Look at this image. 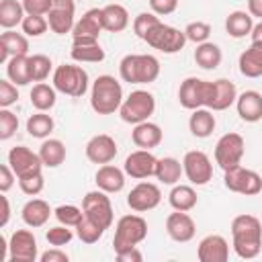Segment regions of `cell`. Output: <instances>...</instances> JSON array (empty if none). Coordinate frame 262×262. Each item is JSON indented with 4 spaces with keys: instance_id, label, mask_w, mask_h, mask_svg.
<instances>
[{
    "instance_id": "obj_14",
    "label": "cell",
    "mask_w": 262,
    "mask_h": 262,
    "mask_svg": "<svg viewBox=\"0 0 262 262\" xmlns=\"http://www.w3.org/2000/svg\"><path fill=\"white\" fill-rule=\"evenodd\" d=\"M39 258V248L33 231L16 229L8 239V260L10 262H35Z\"/></svg>"
},
{
    "instance_id": "obj_34",
    "label": "cell",
    "mask_w": 262,
    "mask_h": 262,
    "mask_svg": "<svg viewBox=\"0 0 262 262\" xmlns=\"http://www.w3.org/2000/svg\"><path fill=\"white\" fill-rule=\"evenodd\" d=\"M221 59H223V53H221V47L217 43L205 41V43H199L196 49H194V63L199 68H203V70L219 68Z\"/></svg>"
},
{
    "instance_id": "obj_39",
    "label": "cell",
    "mask_w": 262,
    "mask_h": 262,
    "mask_svg": "<svg viewBox=\"0 0 262 262\" xmlns=\"http://www.w3.org/2000/svg\"><path fill=\"white\" fill-rule=\"evenodd\" d=\"M27 16L23 2L18 0H2L0 2V27L2 29H12L16 25L23 23V18Z\"/></svg>"
},
{
    "instance_id": "obj_11",
    "label": "cell",
    "mask_w": 262,
    "mask_h": 262,
    "mask_svg": "<svg viewBox=\"0 0 262 262\" xmlns=\"http://www.w3.org/2000/svg\"><path fill=\"white\" fill-rule=\"evenodd\" d=\"M108 192L104 190H90L84 194L82 199V211L88 219H92L94 223H98L102 229H108L113 225V219H115V213H113V205H111V199L106 196Z\"/></svg>"
},
{
    "instance_id": "obj_57",
    "label": "cell",
    "mask_w": 262,
    "mask_h": 262,
    "mask_svg": "<svg viewBox=\"0 0 262 262\" xmlns=\"http://www.w3.org/2000/svg\"><path fill=\"white\" fill-rule=\"evenodd\" d=\"M248 12L262 20V0H248Z\"/></svg>"
},
{
    "instance_id": "obj_25",
    "label": "cell",
    "mask_w": 262,
    "mask_h": 262,
    "mask_svg": "<svg viewBox=\"0 0 262 262\" xmlns=\"http://www.w3.org/2000/svg\"><path fill=\"white\" fill-rule=\"evenodd\" d=\"M235 100H237V88L231 80L227 78L213 80V96L209 102L211 111H225L231 104H235Z\"/></svg>"
},
{
    "instance_id": "obj_24",
    "label": "cell",
    "mask_w": 262,
    "mask_h": 262,
    "mask_svg": "<svg viewBox=\"0 0 262 262\" xmlns=\"http://www.w3.org/2000/svg\"><path fill=\"white\" fill-rule=\"evenodd\" d=\"M125 170L113 166V164H102L98 166L96 174H94V182L100 190L108 192V194H115V192H121L123 186H125Z\"/></svg>"
},
{
    "instance_id": "obj_31",
    "label": "cell",
    "mask_w": 262,
    "mask_h": 262,
    "mask_svg": "<svg viewBox=\"0 0 262 262\" xmlns=\"http://www.w3.org/2000/svg\"><path fill=\"white\" fill-rule=\"evenodd\" d=\"M254 29V16L246 10H233L225 18V31L233 39H244Z\"/></svg>"
},
{
    "instance_id": "obj_16",
    "label": "cell",
    "mask_w": 262,
    "mask_h": 262,
    "mask_svg": "<svg viewBox=\"0 0 262 262\" xmlns=\"http://www.w3.org/2000/svg\"><path fill=\"white\" fill-rule=\"evenodd\" d=\"M160 201H162V190L154 182H139L127 194V205L135 213L151 211V209H156L160 205Z\"/></svg>"
},
{
    "instance_id": "obj_58",
    "label": "cell",
    "mask_w": 262,
    "mask_h": 262,
    "mask_svg": "<svg viewBox=\"0 0 262 262\" xmlns=\"http://www.w3.org/2000/svg\"><path fill=\"white\" fill-rule=\"evenodd\" d=\"M250 37H252V41H258V43H262V20L254 25V29H252Z\"/></svg>"
},
{
    "instance_id": "obj_50",
    "label": "cell",
    "mask_w": 262,
    "mask_h": 262,
    "mask_svg": "<svg viewBox=\"0 0 262 262\" xmlns=\"http://www.w3.org/2000/svg\"><path fill=\"white\" fill-rule=\"evenodd\" d=\"M18 100V90L16 84L10 80H0V108H8Z\"/></svg>"
},
{
    "instance_id": "obj_46",
    "label": "cell",
    "mask_w": 262,
    "mask_h": 262,
    "mask_svg": "<svg viewBox=\"0 0 262 262\" xmlns=\"http://www.w3.org/2000/svg\"><path fill=\"white\" fill-rule=\"evenodd\" d=\"M18 129V117L10 108H0V139H10Z\"/></svg>"
},
{
    "instance_id": "obj_6",
    "label": "cell",
    "mask_w": 262,
    "mask_h": 262,
    "mask_svg": "<svg viewBox=\"0 0 262 262\" xmlns=\"http://www.w3.org/2000/svg\"><path fill=\"white\" fill-rule=\"evenodd\" d=\"M143 41L151 47V49H158V51H162V53H168V55H172V53H178V51H182L184 49V45H186V35H184V31H180V29H176V27H170V25H166V23H156L149 31H147V35L143 37Z\"/></svg>"
},
{
    "instance_id": "obj_5",
    "label": "cell",
    "mask_w": 262,
    "mask_h": 262,
    "mask_svg": "<svg viewBox=\"0 0 262 262\" xmlns=\"http://www.w3.org/2000/svg\"><path fill=\"white\" fill-rule=\"evenodd\" d=\"M147 237V221L141 215H123L115 225V237H113V250L123 252L129 248H135Z\"/></svg>"
},
{
    "instance_id": "obj_20",
    "label": "cell",
    "mask_w": 262,
    "mask_h": 262,
    "mask_svg": "<svg viewBox=\"0 0 262 262\" xmlns=\"http://www.w3.org/2000/svg\"><path fill=\"white\" fill-rule=\"evenodd\" d=\"M166 231L168 235L178 242V244H186L194 237L196 233V223L194 219L188 215V211H174L166 217Z\"/></svg>"
},
{
    "instance_id": "obj_49",
    "label": "cell",
    "mask_w": 262,
    "mask_h": 262,
    "mask_svg": "<svg viewBox=\"0 0 262 262\" xmlns=\"http://www.w3.org/2000/svg\"><path fill=\"white\" fill-rule=\"evenodd\" d=\"M18 186H20V190H23L25 194H29V196H37V194L43 190V186H45L43 174L39 172V174H31V176L18 178Z\"/></svg>"
},
{
    "instance_id": "obj_17",
    "label": "cell",
    "mask_w": 262,
    "mask_h": 262,
    "mask_svg": "<svg viewBox=\"0 0 262 262\" xmlns=\"http://www.w3.org/2000/svg\"><path fill=\"white\" fill-rule=\"evenodd\" d=\"M76 2L74 0H53L51 10L45 14L51 33L55 35H66L72 33L74 25H76Z\"/></svg>"
},
{
    "instance_id": "obj_27",
    "label": "cell",
    "mask_w": 262,
    "mask_h": 262,
    "mask_svg": "<svg viewBox=\"0 0 262 262\" xmlns=\"http://www.w3.org/2000/svg\"><path fill=\"white\" fill-rule=\"evenodd\" d=\"M51 213L53 211H51V207H49L47 201H43V199H31V201L25 203V207L20 211V217H23L25 225H29V227L35 229V227H43L49 221Z\"/></svg>"
},
{
    "instance_id": "obj_55",
    "label": "cell",
    "mask_w": 262,
    "mask_h": 262,
    "mask_svg": "<svg viewBox=\"0 0 262 262\" xmlns=\"http://www.w3.org/2000/svg\"><path fill=\"white\" fill-rule=\"evenodd\" d=\"M115 256H117L119 262H141L143 260V254L137 250V246L129 248V250H123V252H117Z\"/></svg>"
},
{
    "instance_id": "obj_15",
    "label": "cell",
    "mask_w": 262,
    "mask_h": 262,
    "mask_svg": "<svg viewBox=\"0 0 262 262\" xmlns=\"http://www.w3.org/2000/svg\"><path fill=\"white\" fill-rule=\"evenodd\" d=\"M8 166L12 168L16 178H25L31 174H39L43 168V162H41L39 151L35 154L27 145H14L8 151Z\"/></svg>"
},
{
    "instance_id": "obj_41",
    "label": "cell",
    "mask_w": 262,
    "mask_h": 262,
    "mask_svg": "<svg viewBox=\"0 0 262 262\" xmlns=\"http://www.w3.org/2000/svg\"><path fill=\"white\" fill-rule=\"evenodd\" d=\"M74 229H76V235L80 237V242H84V244H96L104 233V229L98 223H94L92 219H88L86 215L82 217V221Z\"/></svg>"
},
{
    "instance_id": "obj_38",
    "label": "cell",
    "mask_w": 262,
    "mask_h": 262,
    "mask_svg": "<svg viewBox=\"0 0 262 262\" xmlns=\"http://www.w3.org/2000/svg\"><path fill=\"white\" fill-rule=\"evenodd\" d=\"M55 123L51 119V115H47L45 111H37L35 115H31L27 119V133L35 139H47L53 131Z\"/></svg>"
},
{
    "instance_id": "obj_1",
    "label": "cell",
    "mask_w": 262,
    "mask_h": 262,
    "mask_svg": "<svg viewBox=\"0 0 262 262\" xmlns=\"http://www.w3.org/2000/svg\"><path fill=\"white\" fill-rule=\"evenodd\" d=\"M231 246L233 252L244 258L252 260L262 250V223L254 215H237L231 221Z\"/></svg>"
},
{
    "instance_id": "obj_2",
    "label": "cell",
    "mask_w": 262,
    "mask_h": 262,
    "mask_svg": "<svg viewBox=\"0 0 262 262\" xmlns=\"http://www.w3.org/2000/svg\"><path fill=\"white\" fill-rule=\"evenodd\" d=\"M123 86L115 76L102 74L92 82L90 106L96 115H113L123 104Z\"/></svg>"
},
{
    "instance_id": "obj_4",
    "label": "cell",
    "mask_w": 262,
    "mask_h": 262,
    "mask_svg": "<svg viewBox=\"0 0 262 262\" xmlns=\"http://www.w3.org/2000/svg\"><path fill=\"white\" fill-rule=\"evenodd\" d=\"M53 86L57 92L72 96V98H80L88 92V72L82 66H74V63H61L53 70Z\"/></svg>"
},
{
    "instance_id": "obj_48",
    "label": "cell",
    "mask_w": 262,
    "mask_h": 262,
    "mask_svg": "<svg viewBox=\"0 0 262 262\" xmlns=\"http://www.w3.org/2000/svg\"><path fill=\"white\" fill-rule=\"evenodd\" d=\"M156 23H160V16H158L156 12H139V14L133 18V33L143 41V37L147 35V31H149Z\"/></svg>"
},
{
    "instance_id": "obj_44",
    "label": "cell",
    "mask_w": 262,
    "mask_h": 262,
    "mask_svg": "<svg viewBox=\"0 0 262 262\" xmlns=\"http://www.w3.org/2000/svg\"><path fill=\"white\" fill-rule=\"evenodd\" d=\"M20 29L27 37H41L47 29H49V23H47V16H41V14H27L20 23Z\"/></svg>"
},
{
    "instance_id": "obj_54",
    "label": "cell",
    "mask_w": 262,
    "mask_h": 262,
    "mask_svg": "<svg viewBox=\"0 0 262 262\" xmlns=\"http://www.w3.org/2000/svg\"><path fill=\"white\" fill-rule=\"evenodd\" d=\"M39 260L41 262H68L70 260V256L63 252V250H59V248H51V250H47V252H43L41 256H39Z\"/></svg>"
},
{
    "instance_id": "obj_51",
    "label": "cell",
    "mask_w": 262,
    "mask_h": 262,
    "mask_svg": "<svg viewBox=\"0 0 262 262\" xmlns=\"http://www.w3.org/2000/svg\"><path fill=\"white\" fill-rule=\"evenodd\" d=\"M20 2L27 14H41V16H45L53 6V0H20Z\"/></svg>"
},
{
    "instance_id": "obj_53",
    "label": "cell",
    "mask_w": 262,
    "mask_h": 262,
    "mask_svg": "<svg viewBox=\"0 0 262 262\" xmlns=\"http://www.w3.org/2000/svg\"><path fill=\"white\" fill-rule=\"evenodd\" d=\"M14 178L16 174L12 172V168L8 164H2L0 166V192H8L14 184Z\"/></svg>"
},
{
    "instance_id": "obj_56",
    "label": "cell",
    "mask_w": 262,
    "mask_h": 262,
    "mask_svg": "<svg viewBox=\"0 0 262 262\" xmlns=\"http://www.w3.org/2000/svg\"><path fill=\"white\" fill-rule=\"evenodd\" d=\"M0 203H2V217H0V227H6L8 219H10V203L6 199V192H2L0 196Z\"/></svg>"
},
{
    "instance_id": "obj_45",
    "label": "cell",
    "mask_w": 262,
    "mask_h": 262,
    "mask_svg": "<svg viewBox=\"0 0 262 262\" xmlns=\"http://www.w3.org/2000/svg\"><path fill=\"white\" fill-rule=\"evenodd\" d=\"M184 35H186V41H192V43H205L209 41V35H211V25L205 23V20H192L184 27Z\"/></svg>"
},
{
    "instance_id": "obj_12",
    "label": "cell",
    "mask_w": 262,
    "mask_h": 262,
    "mask_svg": "<svg viewBox=\"0 0 262 262\" xmlns=\"http://www.w3.org/2000/svg\"><path fill=\"white\" fill-rule=\"evenodd\" d=\"M104 31L102 25V8H90L86 10L72 29V45H86V43H98L100 33Z\"/></svg>"
},
{
    "instance_id": "obj_9",
    "label": "cell",
    "mask_w": 262,
    "mask_h": 262,
    "mask_svg": "<svg viewBox=\"0 0 262 262\" xmlns=\"http://www.w3.org/2000/svg\"><path fill=\"white\" fill-rule=\"evenodd\" d=\"M244 154H246V141L239 133H233V131L225 133L215 143V162L223 172L239 166Z\"/></svg>"
},
{
    "instance_id": "obj_52",
    "label": "cell",
    "mask_w": 262,
    "mask_h": 262,
    "mask_svg": "<svg viewBox=\"0 0 262 262\" xmlns=\"http://www.w3.org/2000/svg\"><path fill=\"white\" fill-rule=\"evenodd\" d=\"M151 12H156L158 16H168L178 8V0H147Z\"/></svg>"
},
{
    "instance_id": "obj_36",
    "label": "cell",
    "mask_w": 262,
    "mask_h": 262,
    "mask_svg": "<svg viewBox=\"0 0 262 262\" xmlns=\"http://www.w3.org/2000/svg\"><path fill=\"white\" fill-rule=\"evenodd\" d=\"M39 156L45 168H57L66 160V145L59 139H45L39 147Z\"/></svg>"
},
{
    "instance_id": "obj_33",
    "label": "cell",
    "mask_w": 262,
    "mask_h": 262,
    "mask_svg": "<svg viewBox=\"0 0 262 262\" xmlns=\"http://www.w3.org/2000/svg\"><path fill=\"white\" fill-rule=\"evenodd\" d=\"M184 174V168L182 164L172 158V156H166V158H158V164H156V178L162 182V184H168V186H174L178 184L180 176Z\"/></svg>"
},
{
    "instance_id": "obj_19",
    "label": "cell",
    "mask_w": 262,
    "mask_h": 262,
    "mask_svg": "<svg viewBox=\"0 0 262 262\" xmlns=\"http://www.w3.org/2000/svg\"><path fill=\"white\" fill-rule=\"evenodd\" d=\"M84 151H86V158L92 164H100L102 166V164H111L117 158L119 147H117V141L111 135L98 133V135H94V137L88 139Z\"/></svg>"
},
{
    "instance_id": "obj_43",
    "label": "cell",
    "mask_w": 262,
    "mask_h": 262,
    "mask_svg": "<svg viewBox=\"0 0 262 262\" xmlns=\"http://www.w3.org/2000/svg\"><path fill=\"white\" fill-rule=\"evenodd\" d=\"M53 215H55V219H57L61 225L76 227V225L82 221L84 211H82L80 207H76V205H59V207L53 209Z\"/></svg>"
},
{
    "instance_id": "obj_37",
    "label": "cell",
    "mask_w": 262,
    "mask_h": 262,
    "mask_svg": "<svg viewBox=\"0 0 262 262\" xmlns=\"http://www.w3.org/2000/svg\"><path fill=\"white\" fill-rule=\"evenodd\" d=\"M55 86H49L45 82H37L33 88H31V104L37 108V111H51L57 102V94H55Z\"/></svg>"
},
{
    "instance_id": "obj_23",
    "label": "cell",
    "mask_w": 262,
    "mask_h": 262,
    "mask_svg": "<svg viewBox=\"0 0 262 262\" xmlns=\"http://www.w3.org/2000/svg\"><path fill=\"white\" fill-rule=\"evenodd\" d=\"M14 55H29V39L25 33L6 29L0 35V61L6 63Z\"/></svg>"
},
{
    "instance_id": "obj_29",
    "label": "cell",
    "mask_w": 262,
    "mask_h": 262,
    "mask_svg": "<svg viewBox=\"0 0 262 262\" xmlns=\"http://www.w3.org/2000/svg\"><path fill=\"white\" fill-rule=\"evenodd\" d=\"M215 127H217V121H215V115H213L211 108L203 106V108H194L192 111V115L188 119V129H190V133L194 137L205 139L215 131Z\"/></svg>"
},
{
    "instance_id": "obj_35",
    "label": "cell",
    "mask_w": 262,
    "mask_h": 262,
    "mask_svg": "<svg viewBox=\"0 0 262 262\" xmlns=\"http://www.w3.org/2000/svg\"><path fill=\"white\" fill-rule=\"evenodd\" d=\"M6 76L16 86H27L29 82H33L29 55H14V57H10L6 61Z\"/></svg>"
},
{
    "instance_id": "obj_7",
    "label": "cell",
    "mask_w": 262,
    "mask_h": 262,
    "mask_svg": "<svg viewBox=\"0 0 262 262\" xmlns=\"http://www.w3.org/2000/svg\"><path fill=\"white\" fill-rule=\"evenodd\" d=\"M156 111V98L147 90H133L129 96L123 98V104L119 108V115L125 123L137 125L143 121H149V117Z\"/></svg>"
},
{
    "instance_id": "obj_42",
    "label": "cell",
    "mask_w": 262,
    "mask_h": 262,
    "mask_svg": "<svg viewBox=\"0 0 262 262\" xmlns=\"http://www.w3.org/2000/svg\"><path fill=\"white\" fill-rule=\"evenodd\" d=\"M29 63H31V78L33 82H45L51 74V59L43 53H35V55H29Z\"/></svg>"
},
{
    "instance_id": "obj_32",
    "label": "cell",
    "mask_w": 262,
    "mask_h": 262,
    "mask_svg": "<svg viewBox=\"0 0 262 262\" xmlns=\"http://www.w3.org/2000/svg\"><path fill=\"white\" fill-rule=\"evenodd\" d=\"M168 203L174 211H192L199 203L196 190L188 184H174L170 194H168Z\"/></svg>"
},
{
    "instance_id": "obj_26",
    "label": "cell",
    "mask_w": 262,
    "mask_h": 262,
    "mask_svg": "<svg viewBox=\"0 0 262 262\" xmlns=\"http://www.w3.org/2000/svg\"><path fill=\"white\" fill-rule=\"evenodd\" d=\"M162 129L160 125L151 123V121H143V123H137L133 125V131H131V141L141 147V149H154L162 143Z\"/></svg>"
},
{
    "instance_id": "obj_40",
    "label": "cell",
    "mask_w": 262,
    "mask_h": 262,
    "mask_svg": "<svg viewBox=\"0 0 262 262\" xmlns=\"http://www.w3.org/2000/svg\"><path fill=\"white\" fill-rule=\"evenodd\" d=\"M72 59L78 63H98L104 59V49L100 43H86V45H72L70 51Z\"/></svg>"
},
{
    "instance_id": "obj_30",
    "label": "cell",
    "mask_w": 262,
    "mask_h": 262,
    "mask_svg": "<svg viewBox=\"0 0 262 262\" xmlns=\"http://www.w3.org/2000/svg\"><path fill=\"white\" fill-rule=\"evenodd\" d=\"M102 25L108 33H121L129 27V12L123 4H106L102 6Z\"/></svg>"
},
{
    "instance_id": "obj_10",
    "label": "cell",
    "mask_w": 262,
    "mask_h": 262,
    "mask_svg": "<svg viewBox=\"0 0 262 262\" xmlns=\"http://www.w3.org/2000/svg\"><path fill=\"white\" fill-rule=\"evenodd\" d=\"M223 184L231 192H237V194H244V196H254L262 190V176L239 164L235 168L225 170Z\"/></svg>"
},
{
    "instance_id": "obj_3",
    "label": "cell",
    "mask_w": 262,
    "mask_h": 262,
    "mask_svg": "<svg viewBox=\"0 0 262 262\" xmlns=\"http://www.w3.org/2000/svg\"><path fill=\"white\" fill-rule=\"evenodd\" d=\"M119 76L129 84H151L160 76V61L149 53H129L119 61Z\"/></svg>"
},
{
    "instance_id": "obj_28",
    "label": "cell",
    "mask_w": 262,
    "mask_h": 262,
    "mask_svg": "<svg viewBox=\"0 0 262 262\" xmlns=\"http://www.w3.org/2000/svg\"><path fill=\"white\" fill-rule=\"evenodd\" d=\"M239 72L246 78H260L262 76V43L252 41V45L242 51L239 59H237Z\"/></svg>"
},
{
    "instance_id": "obj_22",
    "label": "cell",
    "mask_w": 262,
    "mask_h": 262,
    "mask_svg": "<svg viewBox=\"0 0 262 262\" xmlns=\"http://www.w3.org/2000/svg\"><path fill=\"white\" fill-rule=\"evenodd\" d=\"M235 108L242 121L258 123L262 119V94L258 90H244L242 94H237Z\"/></svg>"
},
{
    "instance_id": "obj_8",
    "label": "cell",
    "mask_w": 262,
    "mask_h": 262,
    "mask_svg": "<svg viewBox=\"0 0 262 262\" xmlns=\"http://www.w3.org/2000/svg\"><path fill=\"white\" fill-rule=\"evenodd\" d=\"M211 96H213V82H209V80L188 76L186 80L180 82L178 102L186 111H194V108H203V106L209 108Z\"/></svg>"
},
{
    "instance_id": "obj_47",
    "label": "cell",
    "mask_w": 262,
    "mask_h": 262,
    "mask_svg": "<svg viewBox=\"0 0 262 262\" xmlns=\"http://www.w3.org/2000/svg\"><path fill=\"white\" fill-rule=\"evenodd\" d=\"M74 233L68 225H55V227H49L47 233H45V239L49 242V246H55V248H61V246H68L72 242Z\"/></svg>"
},
{
    "instance_id": "obj_21",
    "label": "cell",
    "mask_w": 262,
    "mask_h": 262,
    "mask_svg": "<svg viewBox=\"0 0 262 262\" xmlns=\"http://www.w3.org/2000/svg\"><path fill=\"white\" fill-rule=\"evenodd\" d=\"M196 258L201 262H227L229 260V244H227V239L223 235H219V233L205 235L199 242Z\"/></svg>"
},
{
    "instance_id": "obj_13",
    "label": "cell",
    "mask_w": 262,
    "mask_h": 262,
    "mask_svg": "<svg viewBox=\"0 0 262 262\" xmlns=\"http://www.w3.org/2000/svg\"><path fill=\"white\" fill-rule=\"evenodd\" d=\"M182 168H184V176L194 186H203V184H207L213 178L211 158L205 151H201V149L186 151L184 158H182Z\"/></svg>"
},
{
    "instance_id": "obj_18",
    "label": "cell",
    "mask_w": 262,
    "mask_h": 262,
    "mask_svg": "<svg viewBox=\"0 0 262 262\" xmlns=\"http://www.w3.org/2000/svg\"><path fill=\"white\" fill-rule=\"evenodd\" d=\"M156 164H158V158L151 154V149H135L131 151L127 158H125V164H123V170L127 176L135 178V180H145L149 176L156 174Z\"/></svg>"
}]
</instances>
